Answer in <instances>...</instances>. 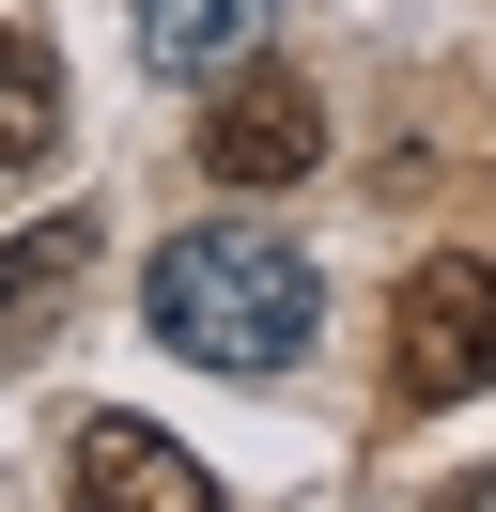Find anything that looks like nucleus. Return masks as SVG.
<instances>
[{
	"label": "nucleus",
	"instance_id": "f257e3e1",
	"mask_svg": "<svg viewBox=\"0 0 496 512\" xmlns=\"http://www.w3.org/2000/svg\"><path fill=\"white\" fill-rule=\"evenodd\" d=\"M140 326L171 357H202V373H295L310 326H326V280H310L295 233L202 218V233H171V249L140 264Z\"/></svg>",
	"mask_w": 496,
	"mask_h": 512
},
{
	"label": "nucleus",
	"instance_id": "f03ea898",
	"mask_svg": "<svg viewBox=\"0 0 496 512\" xmlns=\"http://www.w3.org/2000/svg\"><path fill=\"white\" fill-rule=\"evenodd\" d=\"M388 388L403 404H481L496 388V264L481 249H434L388 295Z\"/></svg>",
	"mask_w": 496,
	"mask_h": 512
},
{
	"label": "nucleus",
	"instance_id": "7ed1b4c3",
	"mask_svg": "<svg viewBox=\"0 0 496 512\" xmlns=\"http://www.w3.org/2000/svg\"><path fill=\"white\" fill-rule=\"evenodd\" d=\"M202 171H217V187H295V171H326V94H310L295 63L248 47L233 94L202 109Z\"/></svg>",
	"mask_w": 496,
	"mask_h": 512
},
{
	"label": "nucleus",
	"instance_id": "20e7f679",
	"mask_svg": "<svg viewBox=\"0 0 496 512\" xmlns=\"http://www.w3.org/2000/svg\"><path fill=\"white\" fill-rule=\"evenodd\" d=\"M62 512H217V466L186 435H155V419H78L62 435Z\"/></svg>",
	"mask_w": 496,
	"mask_h": 512
},
{
	"label": "nucleus",
	"instance_id": "39448f33",
	"mask_svg": "<svg viewBox=\"0 0 496 512\" xmlns=\"http://www.w3.org/2000/svg\"><path fill=\"white\" fill-rule=\"evenodd\" d=\"M93 264H109L93 218H16V249H0V357H47L62 311L93 295Z\"/></svg>",
	"mask_w": 496,
	"mask_h": 512
},
{
	"label": "nucleus",
	"instance_id": "423d86ee",
	"mask_svg": "<svg viewBox=\"0 0 496 512\" xmlns=\"http://www.w3.org/2000/svg\"><path fill=\"white\" fill-rule=\"evenodd\" d=\"M264 47V0H140V63L155 78H233Z\"/></svg>",
	"mask_w": 496,
	"mask_h": 512
},
{
	"label": "nucleus",
	"instance_id": "0eeeda50",
	"mask_svg": "<svg viewBox=\"0 0 496 512\" xmlns=\"http://www.w3.org/2000/svg\"><path fill=\"white\" fill-rule=\"evenodd\" d=\"M47 156H62V63H47V32H0V187Z\"/></svg>",
	"mask_w": 496,
	"mask_h": 512
},
{
	"label": "nucleus",
	"instance_id": "6e6552de",
	"mask_svg": "<svg viewBox=\"0 0 496 512\" xmlns=\"http://www.w3.org/2000/svg\"><path fill=\"white\" fill-rule=\"evenodd\" d=\"M434 512H496V466H465V481H434Z\"/></svg>",
	"mask_w": 496,
	"mask_h": 512
}]
</instances>
